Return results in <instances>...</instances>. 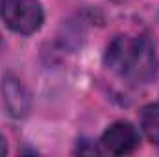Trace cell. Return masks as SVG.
Instances as JSON below:
<instances>
[{"mask_svg": "<svg viewBox=\"0 0 159 157\" xmlns=\"http://www.w3.org/2000/svg\"><path fill=\"white\" fill-rule=\"evenodd\" d=\"M157 72L156 44L148 35H139L129 43L120 76L133 83H148Z\"/></svg>", "mask_w": 159, "mask_h": 157, "instance_id": "obj_1", "label": "cell"}, {"mask_svg": "<svg viewBox=\"0 0 159 157\" xmlns=\"http://www.w3.org/2000/svg\"><path fill=\"white\" fill-rule=\"evenodd\" d=\"M0 17L9 30L30 35L41 28L44 13L39 0H0Z\"/></svg>", "mask_w": 159, "mask_h": 157, "instance_id": "obj_2", "label": "cell"}, {"mask_svg": "<svg viewBox=\"0 0 159 157\" xmlns=\"http://www.w3.org/2000/svg\"><path fill=\"white\" fill-rule=\"evenodd\" d=\"M102 146L115 155L131 154L139 146V133L129 122H115L104 131Z\"/></svg>", "mask_w": 159, "mask_h": 157, "instance_id": "obj_3", "label": "cell"}, {"mask_svg": "<svg viewBox=\"0 0 159 157\" xmlns=\"http://www.w3.org/2000/svg\"><path fill=\"white\" fill-rule=\"evenodd\" d=\"M2 98L7 113L13 118H22L30 111V92L24 83L13 74H4L2 79Z\"/></svg>", "mask_w": 159, "mask_h": 157, "instance_id": "obj_4", "label": "cell"}, {"mask_svg": "<svg viewBox=\"0 0 159 157\" xmlns=\"http://www.w3.org/2000/svg\"><path fill=\"white\" fill-rule=\"evenodd\" d=\"M141 128L146 139L159 146V104H150L141 111Z\"/></svg>", "mask_w": 159, "mask_h": 157, "instance_id": "obj_5", "label": "cell"}, {"mask_svg": "<svg viewBox=\"0 0 159 157\" xmlns=\"http://www.w3.org/2000/svg\"><path fill=\"white\" fill-rule=\"evenodd\" d=\"M7 154V146H6V141H4V137L0 135V155H6Z\"/></svg>", "mask_w": 159, "mask_h": 157, "instance_id": "obj_6", "label": "cell"}, {"mask_svg": "<svg viewBox=\"0 0 159 157\" xmlns=\"http://www.w3.org/2000/svg\"><path fill=\"white\" fill-rule=\"evenodd\" d=\"M113 2H120V0H113Z\"/></svg>", "mask_w": 159, "mask_h": 157, "instance_id": "obj_7", "label": "cell"}]
</instances>
